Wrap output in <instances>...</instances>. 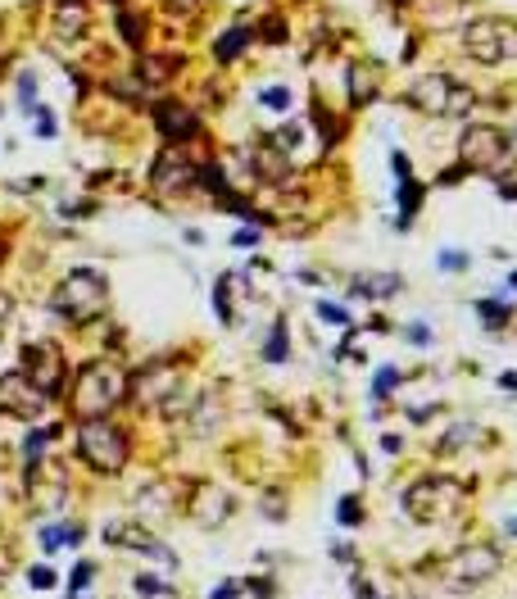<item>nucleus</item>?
<instances>
[{
  "label": "nucleus",
  "mask_w": 517,
  "mask_h": 599,
  "mask_svg": "<svg viewBox=\"0 0 517 599\" xmlns=\"http://www.w3.org/2000/svg\"><path fill=\"white\" fill-rule=\"evenodd\" d=\"M155 128L164 132V141H186L200 132V118L191 105H177V100H164L155 105Z\"/></svg>",
  "instance_id": "obj_14"
},
{
  "label": "nucleus",
  "mask_w": 517,
  "mask_h": 599,
  "mask_svg": "<svg viewBox=\"0 0 517 599\" xmlns=\"http://www.w3.org/2000/svg\"><path fill=\"white\" fill-rule=\"evenodd\" d=\"M400 209H404V223H409V218H413V209H418V200H422V191L418 187H413V182H400Z\"/></svg>",
  "instance_id": "obj_24"
},
{
  "label": "nucleus",
  "mask_w": 517,
  "mask_h": 599,
  "mask_svg": "<svg viewBox=\"0 0 517 599\" xmlns=\"http://www.w3.org/2000/svg\"><path fill=\"white\" fill-rule=\"evenodd\" d=\"M41 409H46V395H41L23 373H5V377H0V413L32 423V418H41Z\"/></svg>",
  "instance_id": "obj_12"
},
{
  "label": "nucleus",
  "mask_w": 517,
  "mask_h": 599,
  "mask_svg": "<svg viewBox=\"0 0 517 599\" xmlns=\"http://www.w3.org/2000/svg\"><path fill=\"white\" fill-rule=\"evenodd\" d=\"M0 259H5V246H0Z\"/></svg>",
  "instance_id": "obj_39"
},
{
  "label": "nucleus",
  "mask_w": 517,
  "mask_h": 599,
  "mask_svg": "<svg viewBox=\"0 0 517 599\" xmlns=\"http://www.w3.org/2000/svg\"><path fill=\"white\" fill-rule=\"evenodd\" d=\"M127 395V377L118 364H109V359H96V364H87L78 373V382H73V413H78L82 423H91V418H105L109 409H114L118 400Z\"/></svg>",
  "instance_id": "obj_1"
},
{
  "label": "nucleus",
  "mask_w": 517,
  "mask_h": 599,
  "mask_svg": "<svg viewBox=\"0 0 517 599\" xmlns=\"http://www.w3.org/2000/svg\"><path fill=\"white\" fill-rule=\"evenodd\" d=\"M245 41H250V32H245V28H227V37H218L214 55L227 64V59H236V55H241V50H245Z\"/></svg>",
  "instance_id": "obj_18"
},
{
  "label": "nucleus",
  "mask_w": 517,
  "mask_h": 599,
  "mask_svg": "<svg viewBox=\"0 0 517 599\" xmlns=\"http://www.w3.org/2000/svg\"><path fill=\"white\" fill-rule=\"evenodd\" d=\"M391 386H400V373H395V368H386V373H377V386H372V395H377V400H386V391H391Z\"/></svg>",
  "instance_id": "obj_27"
},
{
  "label": "nucleus",
  "mask_w": 517,
  "mask_h": 599,
  "mask_svg": "<svg viewBox=\"0 0 517 599\" xmlns=\"http://www.w3.org/2000/svg\"><path fill=\"white\" fill-rule=\"evenodd\" d=\"M463 50L477 64H508V59H517V23L477 19L472 28H463Z\"/></svg>",
  "instance_id": "obj_7"
},
{
  "label": "nucleus",
  "mask_w": 517,
  "mask_h": 599,
  "mask_svg": "<svg viewBox=\"0 0 517 599\" xmlns=\"http://www.w3.org/2000/svg\"><path fill=\"white\" fill-rule=\"evenodd\" d=\"M214 599H236V586H232V581H223V586L214 590Z\"/></svg>",
  "instance_id": "obj_37"
},
{
  "label": "nucleus",
  "mask_w": 517,
  "mask_h": 599,
  "mask_svg": "<svg viewBox=\"0 0 517 599\" xmlns=\"http://www.w3.org/2000/svg\"><path fill=\"white\" fill-rule=\"evenodd\" d=\"M19 373L28 377V382L50 400V395L64 386V350H59L55 341H32V345H23V368H19Z\"/></svg>",
  "instance_id": "obj_10"
},
{
  "label": "nucleus",
  "mask_w": 517,
  "mask_h": 599,
  "mask_svg": "<svg viewBox=\"0 0 517 599\" xmlns=\"http://www.w3.org/2000/svg\"><path fill=\"white\" fill-rule=\"evenodd\" d=\"M336 518H341L345 527H354V522H363V509H359V500H354V495H345V500H341V513H336Z\"/></svg>",
  "instance_id": "obj_25"
},
{
  "label": "nucleus",
  "mask_w": 517,
  "mask_h": 599,
  "mask_svg": "<svg viewBox=\"0 0 517 599\" xmlns=\"http://www.w3.org/2000/svg\"><path fill=\"white\" fill-rule=\"evenodd\" d=\"M105 541L109 545H123V550H141V554H150V559H159V563H168L173 568V550H164V545L150 536V531H141V527H127V522H109L105 527Z\"/></svg>",
  "instance_id": "obj_13"
},
{
  "label": "nucleus",
  "mask_w": 517,
  "mask_h": 599,
  "mask_svg": "<svg viewBox=\"0 0 517 599\" xmlns=\"http://www.w3.org/2000/svg\"><path fill=\"white\" fill-rule=\"evenodd\" d=\"M264 105H268V109H277V114H282V109L291 105V91H286V87H268V91H264Z\"/></svg>",
  "instance_id": "obj_26"
},
{
  "label": "nucleus",
  "mask_w": 517,
  "mask_h": 599,
  "mask_svg": "<svg viewBox=\"0 0 517 599\" xmlns=\"http://www.w3.org/2000/svg\"><path fill=\"white\" fill-rule=\"evenodd\" d=\"M350 91H354V100H359V105H363V100H372V91H377V78H372V69H368V73H354V78H350Z\"/></svg>",
  "instance_id": "obj_23"
},
{
  "label": "nucleus",
  "mask_w": 517,
  "mask_h": 599,
  "mask_svg": "<svg viewBox=\"0 0 517 599\" xmlns=\"http://www.w3.org/2000/svg\"><path fill=\"white\" fill-rule=\"evenodd\" d=\"M318 314L327 318V323H345V309H336V305H318Z\"/></svg>",
  "instance_id": "obj_34"
},
{
  "label": "nucleus",
  "mask_w": 517,
  "mask_h": 599,
  "mask_svg": "<svg viewBox=\"0 0 517 599\" xmlns=\"http://www.w3.org/2000/svg\"><path fill=\"white\" fill-rule=\"evenodd\" d=\"M0 314H10V300H0ZM0 327H5V323H0Z\"/></svg>",
  "instance_id": "obj_38"
},
{
  "label": "nucleus",
  "mask_w": 517,
  "mask_h": 599,
  "mask_svg": "<svg viewBox=\"0 0 517 599\" xmlns=\"http://www.w3.org/2000/svg\"><path fill=\"white\" fill-rule=\"evenodd\" d=\"M354 291H363V295H391V291H400V277H359V282H354Z\"/></svg>",
  "instance_id": "obj_19"
},
{
  "label": "nucleus",
  "mask_w": 517,
  "mask_h": 599,
  "mask_svg": "<svg viewBox=\"0 0 517 599\" xmlns=\"http://www.w3.org/2000/svg\"><path fill=\"white\" fill-rule=\"evenodd\" d=\"M499 563H504V559H499L495 545H477V541H472V545H463V550L449 554L440 572H445V586L472 590V586H486V581L499 572Z\"/></svg>",
  "instance_id": "obj_8"
},
{
  "label": "nucleus",
  "mask_w": 517,
  "mask_h": 599,
  "mask_svg": "<svg viewBox=\"0 0 517 599\" xmlns=\"http://www.w3.org/2000/svg\"><path fill=\"white\" fill-rule=\"evenodd\" d=\"M91 581V563H78V568H73V577H69V586L73 590H82Z\"/></svg>",
  "instance_id": "obj_33"
},
{
  "label": "nucleus",
  "mask_w": 517,
  "mask_h": 599,
  "mask_svg": "<svg viewBox=\"0 0 517 599\" xmlns=\"http://www.w3.org/2000/svg\"><path fill=\"white\" fill-rule=\"evenodd\" d=\"M481 314L490 318V327H499V318H508V309H499V305H481Z\"/></svg>",
  "instance_id": "obj_35"
},
{
  "label": "nucleus",
  "mask_w": 517,
  "mask_h": 599,
  "mask_svg": "<svg viewBox=\"0 0 517 599\" xmlns=\"http://www.w3.org/2000/svg\"><path fill=\"white\" fill-rule=\"evenodd\" d=\"M173 73H177V59H173V55H146V59L137 64V78L146 82V87H164Z\"/></svg>",
  "instance_id": "obj_16"
},
{
  "label": "nucleus",
  "mask_w": 517,
  "mask_h": 599,
  "mask_svg": "<svg viewBox=\"0 0 517 599\" xmlns=\"http://www.w3.org/2000/svg\"><path fill=\"white\" fill-rule=\"evenodd\" d=\"M508 150H513V137H508L504 128H495V123H468L459 137V159L468 168H477V173L504 168Z\"/></svg>",
  "instance_id": "obj_6"
},
{
  "label": "nucleus",
  "mask_w": 517,
  "mask_h": 599,
  "mask_svg": "<svg viewBox=\"0 0 517 599\" xmlns=\"http://www.w3.org/2000/svg\"><path fill=\"white\" fill-rule=\"evenodd\" d=\"M78 454H82V463L96 472H123L132 445H127L123 427H114L109 418H91V423L78 427Z\"/></svg>",
  "instance_id": "obj_2"
},
{
  "label": "nucleus",
  "mask_w": 517,
  "mask_h": 599,
  "mask_svg": "<svg viewBox=\"0 0 517 599\" xmlns=\"http://www.w3.org/2000/svg\"><path fill=\"white\" fill-rule=\"evenodd\" d=\"M513 531H517V522H513Z\"/></svg>",
  "instance_id": "obj_41"
},
{
  "label": "nucleus",
  "mask_w": 517,
  "mask_h": 599,
  "mask_svg": "<svg viewBox=\"0 0 517 599\" xmlns=\"http://www.w3.org/2000/svg\"><path fill=\"white\" fill-rule=\"evenodd\" d=\"M463 509V486L449 477H422L404 491V513L413 522H449Z\"/></svg>",
  "instance_id": "obj_4"
},
{
  "label": "nucleus",
  "mask_w": 517,
  "mask_h": 599,
  "mask_svg": "<svg viewBox=\"0 0 517 599\" xmlns=\"http://www.w3.org/2000/svg\"><path fill=\"white\" fill-rule=\"evenodd\" d=\"M50 441H55V427H41V432H32V436H28V445H23V454H28V463H37V454L46 450Z\"/></svg>",
  "instance_id": "obj_22"
},
{
  "label": "nucleus",
  "mask_w": 517,
  "mask_h": 599,
  "mask_svg": "<svg viewBox=\"0 0 517 599\" xmlns=\"http://www.w3.org/2000/svg\"><path fill=\"white\" fill-rule=\"evenodd\" d=\"M109 300V286L100 273H91V268H78V273H69L64 282L55 286V314L73 318V323H87V318H96L100 309H105Z\"/></svg>",
  "instance_id": "obj_5"
},
{
  "label": "nucleus",
  "mask_w": 517,
  "mask_h": 599,
  "mask_svg": "<svg viewBox=\"0 0 517 599\" xmlns=\"http://www.w3.org/2000/svg\"><path fill=\"white\" fill-rule=\"evenodd\" d=\"M499 196L517 200V164H513V168H504V177H499Z\"/></svg>",
  "instance_id": "obj_28"
},
{
  "label": "nucleus",
  "mask_w": 517,
  "mask_h": 599,
  "mask_svg": "<svg viewBox=\"0 0 517 599\" xmlns=\"http://www.w3.org/2000/svg\"><path fill=\"white\" fill-rule=\"evenodd\" d=\"M264 359L268 364H282L286 359V323L273 327V336H268V345H264Z\"/></svg>",
  "instance_id": "obj_20"
},
{
  "label": "nucleus",
  "mask_w": 517,
  "mask_h": 599,
  "mask_svg": "<svg viewBox=\"0 0 517 599\" xmlns=\"http://www.w3.org/2000/svg\"><path fill=\"white\" fill-rule=\"evenodd\" d=\"M214 305H218V318H223V323H232V305H227V282H218Z\"/></svg>",
  "instance_id": "obj_29"
},
{
  "label": "nucleus",
  "mask_w": 517,
  "mask_h": 599,
  "mask_svg": "<svg viewBox=\"0 0 517 599\" xmlns=\"http://www.w3.org/2000/svg\"><path fill=\"white\" fill-rule=\"evenodd\" d=\"M196 177H200V168L177 146H168L164 155L155 159V168H150V187H155V196H186V191L196 187Z\"/></svg>",
  "instance_id": "obj_11"
},
{
  "label": "nucleus",
  "mask_w": 517,
  "mask_h": 599,
  "mask_svg": "<svg viewBox=\"0 0 517 599\" xmlns=\"http://www.w3.org/2000/svg\"><path fill=\"white\" fill-rule=\"evenodd\" d=\"M123 37L132 41V46H141V23L132 19V14H123Z\"/></svg>",
  "instance_id": "obj_32"
},
{
  "label": "nucleus",
  "mask_w": 517,
  "mask_h": 599,
  "mask_svg": "<svg viewBox=\"0 0 517 599\" xmlns=\"http://www.w3.org/2000/svg\"><path fill=\"white\" fill-rule=\"evenodd\" d=\"M177 386H182V368L173 364V359H155V364H146L132 382H127V395L141 404V409H155V404H173L177 400Z\"/></svg>",
  "instance_id": "obj_9"
},
{
  "label": "nucleus",
  "mask_w": 517,
  "mask_h": 599,
  "mask_svg": "<svg viewBox=\"0 0 517 599\" xmlns=\"http://www.w3.org/2000/svg\"><path fill=\"white\" fill-rule=\"evenodd\" d=\"M164 5H168L173 14H196L200 5H205V0H164Z\"/></svg>",
  "instance_id": "obj_31"
},
{
  "label": "nucleus",
  "mask_w": 517,
  "mask_h": 599,
  "mask_svg": "<svg viewBox=\"0 0 517 599\" xmlns=\"http://www.w3.org/2000/svg\"><path fill=\"white\" fill-rule=\"evenodd\" d=\"M409 105L436 118H459L477 105V96H472V87L449 78V73H427V78H418L409 87Z\"/></svg>",
  "instance_id": "obj_3"
},
{
  "label": "nucleus",
  "mask_w": 517,
  "mask_h": 599,
  "mask_svg": "<svg viewBox=\"0 0 517 599\" xmlns=\"http://www.w3.org/2000/svg\"><path fill=\"white\" fill-rule=\"evenodd\" d=\"M254 168H259V173H264L268 182H282V177L291 173V168H286V155L273 146V141H268V146H259V150H254Z\"/></svg>",
  "instance_id": "obj_17"
},
{
  "label": "nucleus",
  "mask_w": 517,
  "mask_h": 599,
  "mask_svg": "<svg viewBox=\"0 0 517 599\" xmlns=\"http://www.w3.org/2000/svg\"><path fill=\"white\" fill-rule=\"evenodd\" d=\"M32 586H37V590H50V586H55V572H50V568H32Z\"/></svg>",
  "instance_id": "obj_30"
},
{
  "label": "nucleus",
  "mask_w": 517,
  "mask_h": 599,
  "mask_svg": "<svg viewBox=\"0 0 517 599\" xmlns=\"http://www.w3.org/2000/svg\"><path fill=\"white\" fill-rule=\"evenodd\" d=\"M191 518H196L200 527H218V522H227L232 518V495L214 491V486H200L196 504H191Z\"/></svg>",
  "instance_id": "obj_15"
},
{
  "label": "nucleus",
  "mask_w": 517,
  "mask_h": 599,
  "mask_svg": "<svg viewBox=\"0 0 517 599\" xmlns=\"http://www.w3.org/2000/svg\"><path fill=\"white\" fill-rule=\"evenodd\" d=\"M137 595H146V599H173V586H164L159 577H137Z\"/></svg>",
  "instance_id": "obj_21"
},
{
  "label": "nucleus",
  "mask_w": 517,
  "mask_h": 599,
  "mask_svg": "<svg viewBox=\"0 0 517 599\" xmlns=\"http://www.w3.org/2000/svg\"><path fill=\"white\" fill-rule=\"evenodd\" d=\"M513 286H517V273H513Z\"/></svg>",
  "instance_id": "obj_40"
},
{
  "label": "nucleus",
  "mask_w": 517,
  "mask_h": 599,
  "mask_svg": "<svg viewBox=\"0 0 517 599\" xmlns=\"http://www.w3.org/2000/svg\"><path fill=\"white\" fill-rule=\"evenodd\" d=\"M354 599H377V590L363 586V581H354Z\"/></svg>",
  "instance_id": "obj_36"
}]
</instances>
